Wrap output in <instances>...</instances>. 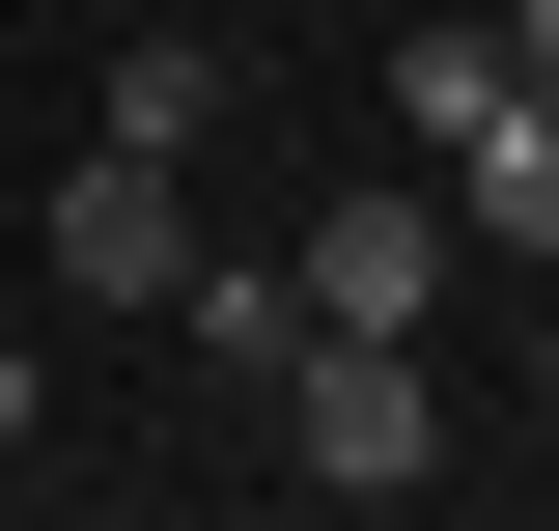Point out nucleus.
<instances>
[{
	"label": "nucleus",
	"instance_id": "f257e3e1",
	"mask_svg": "<svg viewBox=\"0 0 559 531\" xmlns=\"http://www.w3.org/2000/svg\"><path fill=\"white\" fill-rule=\"evenodd\" d=\"M280 475L308 504H419L448 475V364L419 335H280Z\"/></svg>",
	"mask_w": 559,
	"mask_h": 531
},
{
	"label": "nucleus",
	"instance_id": "f03ea898",
	"mask_svg": "<svg viewBox=\"0 0 559 531\" xmlns=\"http://www.w3.org/2000/svg\"><path fill=\"white\" fill-rule=\"evenodd\" d=\"M448 252H476L448 197H308V224H280V308H308V335H419Z\"/></svg>",
	"mask_w": 559,
	"mask_h": 531
},
{
	"label": "nucleus",
	"instance_id": "423d86ee",
	"mask_svg": "<svg viewBox=\"0 0 559 531\" xmlns=\"http://www.w3.org/2000/svg\"><path fill=\"white\" fill-rule=\"evenodd\" d=\"M28 420H57V364H28V335H0V448H28Z\"/></svg>",
	"mask_w": 559,
	"mask_h": 531
},
{
	"label": "nucleus",
	"instance_id": "7ed1b4c3",
	"mask_svg": "<svg viewBox=\"0 0 559 531\" xmlns=\"http://www.w3.org/2000/svg\"><path fill=\"white\" fill-rule=\"evenodd\" d=\"M168 280H197V168L84 140V197H57V308H168Z\"/></svg>",
	"mask_w": 559,
	"mask_h": 531
},
{
	"label": "nucleus",
	"instance_id": "20e7f679",
	"mask_svg": "<svg viewBox=\"0 0 559 531\" xmlns=\"http://www.w3.org/2000/svg\"><path fill=\"white\" fill-rule=\"evenodd\" d=\"M448 224L476 252H559V84H476L448 113Z\"/></svg>",
	"mask_w": 559,
	"mask_h": 531
},
{
	"label": "nucleus",
	"instance_id": "6e6552de",
	"mask_svg": "<svg viewBox=\"0 0 559 531\" xmlns=\"http://www.w3.org/2000/svg\"><path fill=\"white\" fill-rule=\"evenodd\" d=\"M532 475H559V392H532Z\"/></svg>",
	"mask_w": 559,
	"mask_h": 531
},
{
	"label": "nucleus",
	"instance_id": "0eeeda50",
	"mask_svg": "<svg viewBox=\"0 0 559 531\" xmlns=\"http://www.w3.org/2000/svg\"><path fill=\"white\" fill-rule=\"evenodd\" d=\"M503 84H559V0H503Z\"/></svg>",
	"mask_w": 559,
	"mask_h": 531
},
{
	"label": "nucleus",
	"instance_id": "39448f33",
	"mask_svg": "<svg viewBox=\"0 0 559 531\" xmlns=\"http://www.w3.org/2000/svg\"><path fill=\"white\" fill-rule=\"evenodd\" d=\"M112 140L197 168V140H224V28H112Z\"/></svg>",
	"mask_w": 559,
	"mask_h": 531
}]
</instances>
